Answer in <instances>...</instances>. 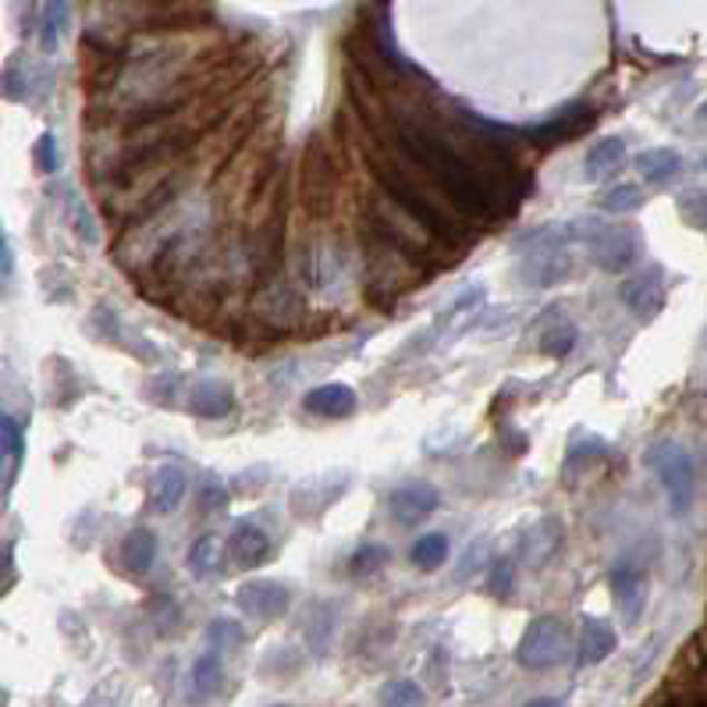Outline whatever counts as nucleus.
<instances>
[{"label":"nucleus","instance_id":"nucleus-10","mask_svg":"<svg viewBox=\"0 0 707 707\" xmlns=\"http://www.w3.org/2000/svg\"><path fill=\"white\" fill-rule=\"evenodd\" d=\"M573 651V633H568V622L559 615H541L527 626V633L519 637L516 658L522 669L530 672H551L559 669L562 661Z\"/></svg>","mask_w":707,"mask_h":707},{"label":"nucleus","instance_id":"nucleus-21","mask_svg":"<svg viewBox=\"0 0 707 707\" xmlns=\"http://www.w3.org/2000/svg\"><path fill=\"white\" fill-rule=\"evenodd\" d=\"M186 490H189V476H186V470L175 466V463L161 466L157 473H153V480H150V495H146L150 512H157V516H172V512H178V505L186 501Z\"/></svg>","mask_w":707,"mask_h":707},{"label":"nucleus","instance_id":"nucleus-7","mask_svg":"<svg viewBox=\"0 0 707 707\" xmlns=\"http://www.w3.org/2000/svg\"><path fill=\"white\" fill-rule=\"evenodd\" d=\"M338 186H342V164L338 150L324 132H313L302 143L299 157V203L317 224H328L338 210Z\"/></svg>","mask_w":707,"mask_h":707},{"label":"nucleus","instance_id":"nucleus-49","mask_svg":"<svg viewBox=\"0 0 707 707\" xmlns=\"http://www.w3.org/2000/svg\"><path fill=\"white\" fill-rule=\"evenodd\" d=\"M700 118L707 121V100H704V107H700Z\"/></svg>","mask_w":707,"mask_h":707},{"label":"nucleus","instance_id":"nucleus-51","mask_svg":"<svg viewBox=\"0 0 707 707\" xmlns=\"http://www.w3.org/2000/svg\"><path fill=\"white\" fill-rule=\"evenodd\" d=\"M704 167H707V161H704Z\"/></svg>","mask_w":707,"mask_h":707},{"label":"nucleus","instance_id":"nucleus-12","mask_svg":"<svg viewBox=\"0 0 707 707\" xmlns=\"http://www.w3.org/2000/svg\"><path fill=\"white\" fill-rule=\"evenodd\" d=\"M338 267H342V250H338V239L331 232H313L306 235L302 250H299V278L310 291H324L334 278Z\"/></svg>","mask_w":707,"mask_h":707},{"label":"nucleus","instance_id":"nucleus-47","mask_svg":"<svg viewBox=\"0 0 707 707\" xmlns=\"http://www.w3.org/2000/svg\"><path fill=\"white\" fill-rule=\"evenodd\" d=\"M11 270H14V256H11V239L4 235L0 239V278L11 281Z\"/></svg>","mask_w":707,"mask_h":707},{"label":"nucleus","instance_id":"nucleus-31","mask_svg":"<svg viewBox=\"0 0 707 707\" xmlns=\"http://www.w3.org/2000/svg\"><path fill=\"white\" fill-rule=\"evenodd\" d=\"M68 19H71V8L65 0H54V4H43L40 8V22H36V33H40V51L43 54H54L60 36L68 33Z\"/></svg>","mask_w":707,"mask_h":707},{"label":"nucleus","instance_id":"nucleus-39","mask_svg":"<svg viewBox=\"0 0 707 707\" xmlns=\"http://www.w3.org/2000/svg\"><path fill=\"white\" fill-rule=\"evenodd\" d=\"M380 707H423V689L412 680H391L380 689Z\"/></svg>","mask_w":707,"mask_h":707},{"label":"nucleus","instance_id":"nucleus-15","mask_svg":"<svg viewBox=\"0 0 707 707\" xmlns=\"http://www.w3.org/2000/svg\"><path fill=\"white\" fill-rule=\"evenodd\" d=\"M235 601H239V611L256 622H278L291 608V594L278 579H250L239 587Z\"/></svg>","mask_w":707,"mask_h":707},{"label":"nucleus","instance_id":"nucleus-41","mask_svg":"<svg viewBox=\"0 0 707 707\" xmlns=\"http://www.w3.org/2000/svg\"><path fill=\"white\" fill-rule=\"evenodd\" d=\"M516 587V565L509 559H495L487 568V594L498 597V601H509Z\"/></svg>","mask_w":707,"mask_h":707},{"label":"nucleus","instance_id":"nucleus-29","mask_svg":"<svg viewBox=\"0 0 707 707\" xmlns=\"http://www.w3.org/2000/svg\"><path fill=\"white\" fill-rule=\"evenodd\" d=\"M637 167L640 175L651 181V186H665L675 175L683 172V157L675 150H665V146H654V150H643L637 157Z\"/></svg>","mask_w":707,"mask_h":707},{"label":"nucleus","instance_id":"nucleus-22","mask_svg":"<svg viewBox=\"0 0 707 707\" xmlns=\"http://www.w3.org/2000/svg\"><path fill=\"white\" fill-rule=\"evenodd\" d=\"M522 281L530 288H551V285H562L568 274H573V256L565 250H544V253H530L522 259Z\"/></svg>","mask_w":707,"mask_h":707},{"label":"nucleus","instance_id":"nucleus-34","mask_svg":"<svg viewBox=\"0 0 707 707\" xmlns=\"http://www.w3.org/2000/svg\"><path fill=\"white\" fill-rule=\"evenodd\" d=\"M409 562L420 568V573H434L444 562H449V537L444 533H423L417 544L409 548Z\"/></svg>","mask_w":707,"mask_h":707},{"label":"nucleus","instance_id":"nucleus-32","mask_svg":"<svg viewBox=\"0 0 707 707\" xmlns=\"http://www.w3.org/2000/svg\"><path fill=\"white\" fill-rule=\"evenodd\" d=\"M302 633H306V643H310L313 654H328L331 637H334V608L324 605V601H317L310 611H306Z\"/></svg>","mask_w":707,"mask_h":707},{"label":"nucleus","instance_id":"nucleus-38","mask_svg":"<svg viewBox=\"0 0 707 707\" xmlns=\"http://www.w3.org/2000/svg\"><path fill=\"white\" fill-rule=\"evenodd\" d=\"M608 455V444L601 438H583L576 441L573 449H568L565 455V470L568 473H579L583 466H594V463H601V459Z\"/></svg>","mask_w":707,"mask_h":707},{"label":"nucleus","instance_id":"nucleus-3","mask_svg":"<svg viewBox=\"0 0 707 707\" xmlns=\"http://www.w3.org/2000/svg\"><path fill=\"white\" fill-rule=\"evenodd\" d=\"M278 172H281V125L270 118L250 135V143L235 153L232 164L213 181V207L228 221L245 224V213L267 192Z\"/></svg>","mask_w":707,"mask_h":707},{"label":"nucleus","instance_id":"nucleus-45","mask_svg":"<svg viewBox=\"0 0 707 707\" xmlns=\"http://www.w3.org/2000/svg\"><path fill=\"white\" fill-rule=\"evenodd\" d=\"M680 213H683L686 224L707 228V192H697V189L683 192V196H680Z\"/></svg>","mask_w":707,"mask_h":707},{"label":"nucleus","instance_id":"nucleus-26","mask_svg":"<svg viewBox=\"0 0 707 707\" xmlns=\"http://www.w3.org/2000/svg\"><path fill=\"white\" fill-rule=\"evenodd\" d=\"M619 648V637L615 629L601 619H587L583 622V633H579V648H576V661L583 669L590 665H601L605 658H611V651Z\"/></svg>","mask_w":707,"mask_h":707},{"label":"nucleus","instance_id":"nucleus-16","mask_svg":"<svg viewBox=\"0 0 707 707\" xmlns=\"http://www.w3.org/2000/svg\"><path fill=\"white\" fill-rule=\"evenodd\" d=\"M665 296L669 291H665V274H661V267L640 270L633 278H626L619 288L622 306L640 320V324H648V320H654L661 310H665Z\"/></svg>","mask_w":707,"mask_h":707},{"label":"nucleus","instance_id":"nucleus-2","mask_svg":"<svg viewBox=\"0 0 707 707\" xmlns=\"http://www.w3.org/2000/svg\"><path fill=\"white\" fill-rule=\"evenodd\" d=\"M366 146V161H371V175L377 181L380 192H388L402 210H409L420 224H427L430 232H438L441 239H449L455 245H466L473 239V224L459 213L449 199L438 192V186L423 172H417L395 143H380L371 135Z\"/></svg>","mask_w":707,"mask_h":707},{"label":"nucleus","instance_id":"nucleus-1","mask_svg":"<svg viewBox=\"0 0 707 707\" xmlns=\"http://www.w3.org/2000/svg\"><path fill=\"white\" fill-rule=\"evenodd\" d=\"M398 153L423 172L430 181L438 186V192L449 199V203L463 213L466 221H484V224H498L505 218H512L516 210H509L501 199L490 192L480 178H476L473 167L459 157L449 146L444 132L438 129V121L430 118H398Z\"/></svg>","mask_w":707,"mask_h":707},{"label":"nucleus","instance_id":"nucleus-4","mask_svg":"<svg viewBox=\"0 0 707 707\" xmlns=\"http://www.w3.org/2000/svg\"><path fill=\"white\" fill-rule=\"evenodd\" d=\"M363 267H366V288L363 296L371 299L380 313H391L398 299L409 296L412 288L427 285L430 267L402 245L388 242L384 235L363 228Z\"/></svg>","mask_w":707,"mask_h":707},{"label":"nucleus","instance_id":"nucleus-25","mask_svg":"<svg viewBox=\"0 0 707 707\" xmlns=\"http://www.w3.org/2000/svg\"><path fill=\"white\" fill-rule=\"evenodd\" d=\"M235 409V391L224 380H196L189 388V412L199 420H224Z\"/></svg>","mask_w":707,"mask_h":707},{"label":"nucleus","instance_id":"nucleus-30","mask_svg":"<svg viewBox=\"0 0 707 707\" xmlns=\"http://www.w3.org/2000/svg\"><path fill=\"white\" fill-rule=\"evenodd\" d=\"M157 562V537L150 530H132L125 541H121V565L129 573H150V565Z\"/></svg>","mask_w":707,"mask_h":707},{"label":"nucleus","instance_id":"nucleus-27","mask_svg":"<svg viewBox=\"0 0 707 707\" xmlns=\"http://www.w3.org/2000/svg\"><path fill=\"white\" fill-rule=\"evenodd\" d=\"M221 686H224V665H221L218 651L199 654V658L192 661V669H189V697H192L196 704L213 700V697L221 694Z\"/></svg>","mask_w":707,"mask_h":707},{"label":"nucleus","instance_id":"nucleus-36","mask_svg":"<svg viewBox=\"0 0 707 707\" xmlns=\"http://www.w3.org/2000/svg\"><path fill=\"white\" fill-rule=\"evenodd\" d=\"M643 203H648V196H643L640 186L633 181H622V186H611L601 199H597V207L605 213H615V218H626V213H637Z\"/></svg>","mask_w":707,"mask_h":707},{"label":"nucleus","instance_id":"nucleus-14","mask_svg":"<svg viewBox=\"0 0 707 707\" xmlns=\"http://www.w3.org/2000/svg\"><path fill=\"white\" fill-rule=\"evenodd\" d=\"M597 121V111L590 103H573L559 111L555 118H548L544 125H533V129H522L527 143L537 150H551V146H562V143H573L576 135H583Z\"/></svg>","mask_w":707,"mask_h":707},{"label":"nucleus","instance_id":"nucleus-40","mask_svg":"<svg viewBox=\"0 0 707 707\" xmlns=\"http://www.w3.org/2000/svg\"><path fill=\"white\" fill-rule=\"evenodd\" d=\"M391 562V551L384 548V544H366V548H360L356 555H352V562H349V573L352 576H374V573H380L384 565Z\"/></svg>","mask_w":707,"mask_h":707},{"label":"nucleus","instance_id":"nucleus-24","mask_svg":"<svg viewBox=\"0 0 707 707\" xmlns=\"http://www.w3.org/2000/svg\"><path fill=\"white\" fill-rule=\"evenodd\" d=\"M345 490V476H328V480H310L291 490V512L299 519H313V516H324L331 509L334 498H342Z\"/></svg>","mask_w":707,"mask_h":707},{"label":"nucleus","instance_id":"nucleus-9","mask_svg":"<svg viewBox=\"0 0 707 707\" xmlns=\"http://www.w3.org/2000/svg\"><path fill=\"white\" fill-rule=\"evenodd\" d=\"M306 317H310V306H306L302 291L296 285H288L281 278L264 281L253 288L250 296V320H256L259 328L270 331L274 338L296 334L306 328Z\"/></svg>","mask_w":707,"mask_h":707},{"label":"nucleus","instance_id":"nucleus-18","mask_svg":"<svg viewBox=\"0 0 707 707\" xmlns=\"http://www.w3.org/2000/svg\"><path fill=\"white\" fill-rule=\"evenodd\" d=\"M441 505V495L434 484L427 480H409L402 487L391 490L388 498V509H391V519L402 522V527H420L427 516H434Z\"/></svg>","mask_w":707,"mask_h":707},{"label":"nucleus","instance_id":"nucleus-20","mask_svg":"<svg viewBox=\"0 0 707 707\" xmlns=\"http://www.w3.org/2000/svg\"><path fill=\"white\" fill-rule=\"evenodd\" d=\"M228 559L235 568H256L270 559V537L256 522H235V530L228 533Z\"/></svg>","mask_w":707,"mask_h":707},{"label":"nucleus","instance_id":"nucleus-5","mask_svg":"<svg viewBox=\"0 0 707 707\" xmlns=\"http://www.w3.org/2000/svg\"><path fill=\"white\" fill-rule=\"evenodd\" d=\"M363 228H371V232L384 235L388 242L402 245L406 253H412L417 259H423V264H427L430 270L449 267V264H455L459 256H463V253H459L463 245H455V242H449V239H441L438 232H430L427 224H420L409 210H402L388 192H380V189H377L371 199H366Z\"/></svg>","mask_w":707,"mask_h":707},{"label":"nucleus","instance_id":"nucleus-6","mask_svg":"<svg viewBox=\"0 0 707 707\" xmlns=\"http://www.w3.org/2000/svg\"><path fill=\"white\" fill-rule=\"evenodd\" d=\"M285 186L288 181H285V167H281L278 178L267 186V192L256 199L250 213H245V264H250L256 285L274 281L281 267L285 213H288Z\"/></svg>","mask_w":707,"mask_h":707},{"label":"nucleus","instance_id":"nucleus-19","mask_svg":"<svg viewBox=\"0 0 707 707\" xmlns=\"http://www.w3.org/2000/svg\"><path fill=\"white\" fill-rule=\"evenodd\" d=\"M611 594H615V608H619L626 626H637L643 608H648V576L637 565H619L611 573Z\"/></svg>","mask_w":707,"mask_h":707},{"label":"nucleus","instance_id":"nucleus-42","mask_svg":"<svg viewBox=\"0 0 707 707\" xmlns=\"http://www.w3.org/2000/svg\"><path fill=\"white\" fill-rule=\"evenodd\" d=\"M207 640H210V648H218V651H235V648H242L245 633L235 619H213L207 626Z\"/></svg>","mask_w":707,"mask_h":707},{"label":"nucleus","instance_id":"nucleus-50","mask_svg":"<svg viewBox=\"0 0 707 707\" xmlns=\"http://www.w3.org/2000/svg\"><path fill=\"white\" fill-rule=\"evenodd\" d=\"M274 707H285V704H274Z\"/></svg>","mask_w":707,"mask_h":707},{"label":"nucleus","instance_id":"nucleus-11","mask_svg":"<svg viewBox=\"0 0 707 707\" xmlns=\"http://www.w3.org/2000/svg\"><path fill=\"white\" fill-rule=\"evenodd\" d=\"M648 466L665 487V495L672 501V512L683 516L694 501V459H689L675 441H658L648 452Z\"/></svg>","mask_w":707,"mask_h":707},{"label":"nucleus","instance_id":"nucleus-28","mask_svg":"<svg viewBox=\"0 0 707 707\" xmlns=\"http://www.w3.org/2000/svg\"><path fill=\"white\" fill-rule=\"evenodd\" d=\"M224 555H228V541H221V533H203L192 541L186 565L196 579H210L224 568Z\"/></svg>","mask_w":707,"mask_h":707},{"label":"nucleus","instance_id":"nucleus-33","mask_svg":"<svg viewBox=\"0 0 707 707\" xmlns=\"http://www.w3.org/2000/svg\"><path fill=\"white\" fill-rule=\"evenodd\" d=\"M626 161V140L619 135H608V140H597L587 153V175L590 178H605L615 167Z\"/></svg>","mask_w":707,"mask_h":707},{"label":"nucleus","instance_id":"nucleus-17","mask_svg":"<svg viewBox=\"0 0 707 707\" xmlns=\"http://www.w3.org/2000/svg\"><path fill=\"white\" fill-rule=\"evenodd\" d=\"M562 541H565V527L555 516H544V519H537V522H530L527 530H522L516 559L522 565H530V568H541V565H548L551 559L559 555Z\"/></svg>","mask_w":707,"mask_h":707},{"label":"nucleus","instance_id":"nucleus-35","mask_svg":"<svg viewBox=\"0 0 707 707\" xmlns=\"http://www.w3.org/2000/svg\"><path fill=\"white\" fill-rule=\"evenodd\" d=\"M0 444H4V490H11L14 466L25 459V434H22V423L14 417L0 420Z\"/></svg>","mask_w":707,"mask_h":707},{"label":"nucleus","instance_id":"nucleus-37","mask_svg":"<svg viewBox=\"0 0 707 707\" xmlns=\"http://www.w3.org/2000/svg\"><path fill=\"white\" fill-rule=\"evenodd\" d=\"M65 210H68L71 232L79 235L86 245H97V242H100V228H97V221H93V213H89V207H86L82 199L75 196L71 189H65Z\"/></svg>","mask_w":707,"mask_h":707},{"label":"nucleus","instance_id":"nucleus-23","mask_svg":"<svg viewBox=\"0 0 707 707\" xmlns=\"http://www.w3.org/2000/svg\"><path fill=\"white\" fill-rule=\"evenodd\" d=\"M302 406L306 412H313V417L320 420H345L356 412V391L349 388V384H320V388H313L310 395L302 398Z\"/></svg>","mask_w":707,"mask_h":707},{"label":"nucleus","instance_id":"nucleus-13","mask_svg":"<svg viewBox=\"0 0 707 707\" xmlns=\"http://www.w3.org/2000/svg\"><path fill=\"white\" fill-rule=\"evenodd\" d=\"M79 68H82V86L89 97L97 93H111V89L121 82V54L111 47L107 40L89 33L82 40V57H79Z\"/></svg>","mask_w":707,"mask_h":707},{"label":"nucleus","instance_id":"nucleus-43","mask_svg":"<svg viewBox=\"0 0 707 707\" xmlns=\"http://www.w3.org/2000/svg\"><path fill=\"white\" fill-rule=\"evenodd\" d=\"M576 328L573 324H559V328H551L544 338H541V352L544 356H551V360H565L568 352L576 349Z\"/></svg>","mask_w":707,"mask_h":707},{"label":"nucleus","instance_id":"nucleus-44","mask_svg":"<svg viewBox=\"0 0 707 707\" xmlns=\"http://www.w3.org/2000/svg\"><path fill=\"white\" fill-rule=\"evenodd\" d=\"M33 164L40 175H57L60 172V146L54 132H43L36 146H33Z\"/></svg>","mask_w":707,"mask_h":707},{"label":"nucleus","instance_id":"nucleus-48","mask_svg":"<svg viewBox=\"0 0 707 707\" xmlns=\"http://www.w3.org/2000/svg\"><path fill=\"white\" fill-rule=\"evenodd\" d=\"M527 707H565V704L555 700V697H537V700H530Z\"/></svg>","mask_w":707,"mask_h":707},{"label":"nucleus","instance_id":"nucleus-8","mask_svg":"<svg viewBox=\"0 0 707 707\" xmlns=\"http://www.w3.org/2000/svg\"><path fill=\"white\" fill-rule=\"evenodd\" d=\"M576 242H587L590 259L608 274H622L637 264V256L643 250V239L633 224H605V221H573Z\"/></svg>","mask_w":707,"mask_h":707},{"label":"nucleus","instance_id":"nucleus-46","mask_svg":"<svg viewBox=\"0 0 707 707\" xmlns=\"http://www.w3.org/2000/svg\"><path fill=\"white\" fill-rule=\"evenodd\" d=\"M224 505H228V490L218 487V484H207L203 495H199V509H203V512L210 516V512H221Z\"/></svg>","mask_w":707,"mask_h":707}]
</instances>
